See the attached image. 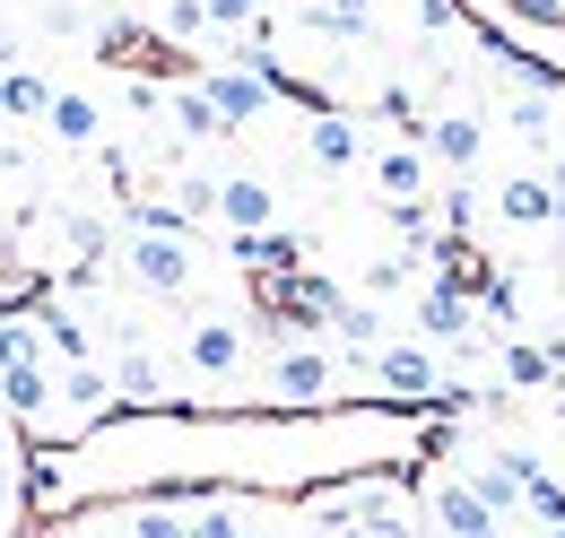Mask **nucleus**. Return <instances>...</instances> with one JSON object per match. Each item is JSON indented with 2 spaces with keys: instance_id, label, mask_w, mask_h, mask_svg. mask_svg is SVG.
<instances>
[{
  "instance_id": "1",
  "label": "nucleus",
  "mask_w": 565,
  "mask_h": 538,
  "mask_svg": "<svg viewBox=\"0 0 565 538\" xmlns=\"http://www.w3.org/2000/svg\"><path fill=\"white\" fill-rule=\"evenodd\" d=\"M105 408H114V383H105L96 365H71V374L53 383V408H44V426H53V434H78V426H96Z\"/></svg>"
},
{
  "instance_id": "2",
  "label": "nucleus",
  "mask_w": 565,
  "mask_h": 538,
  "mask_svg": "<svg viewBox=\"0 0 565 538\" xmlns=\"http://www.w3.org/2000/svg\"><path fill=\"white\" fill-rule=\"evenodd\" d=\"M531 477H540V461H531V452H488V461L461 477V486H470L495 521H504V513H522V486H531Z\"/></svg>"
},
{
  "instance_id": "3",
  "label": "nucleus",
  "mask_w": 565,
  "mask_h": 538,
  "mask_svg": "<svg viewBox=\"0 0 565 538\" xmlns=\"http://www.w3.org/2000/svg\"><path fill=\"white\" fill-rule=\"evenodd\" d=\"M201 96L217 105V122H226V131H244V122H262V114H270V96H279V87H270V78H253V69H210V78H201Z\"/></svg>"
},
{
  "instance_id": "4",
  "label": "nucleus",
  "mask_w": 565,
  "mask_h": 538,
  "mask_svg": "<svg viewBox=\"0 0 565 538\" xmlns=\"http://www.w3.org/2000/svg\"><path fill=\"white\" fill-rule=\"evenodd\" d=\"M131 278L157 287V295H183V287H192V252H183V235H131Z\"/></svg>"
},
{
  "instance_id": "5",
  "label": "nucleus",
  "mask_w": 565,
  "mask_h": 538,
  "mask_svg": "<svg viewBox=\"0 0 565 538\" xmlns=\"http://www.w3.org/2000/svg\"><path fill=\"white\" fill-rule=\"evenodd\" d=\"M217 217H226L235 235H262V226L279 217V192H270L262 174H217Z\"/></svg>"
},
{
  "instance_id": "6",
  "label": "nucleus",
  "mask_w": 565,
  "mask_h": 538,
  "mask_svg": "<svg viewBox=\"0 0 565 538\" xmlns=\"http://www.w3.org/2000/svg\"><path fill=\"white\" fill-rule=\"evenodd\" d=\"M374 383H383L392 400H435V391H444L426 347H374Z\"/></svg>"
},
{
  "instance_id": "7",
  "label": "nucleus",
  "mask_w": 565,
  "mask_h": 538,
  "mask_svg": "<svg viewBox=\"0 0 565 538\" xmlns=\"http://www.w3.org/2000/svg\"><path fill=\"white\" fill-rule=\"evenodd\" d=\"M426 513H435V530H444V538H504V521H495L461 477H452V486H435V504H426Z\"/></svg>"
},
{
  "instance_id": "8",
  "label": "nucleus",
  "mask_w": 565,
  "mask_h": 538,
  "mask_svg": "<svg viewBox=\"0 0 565 538\" xmlns=\"http://www.w3.org/2000/svg\"><path fill=\"white\" fill-rule=\"evenodd\" d=\"M0 408L44 426V408H53V365H44V356H18V365H0Z\"/></svg>"
},
{
  "instance_id": "9",
  "label": "nucleus",
  "mask_w": 565,
  "mask_h": 538,
  "mask_svg": "<svg viewBox=\"0 0 565 538\" xmlns=\"http://www.w3.org/2000/svg\"><path fill=\"white\" fill-rule=\"evenodd\" d=\"M479 148H488L479 114H435V122H426V157H435V165H452V174H470V165H479Z\"/></svg>"
},
{
  "instance_id": "10",
  "label": "nucleus",
  "mask_w": 565,
  "mask_h": 538,
  "mask_svg": "<svg viewBox=\"0 0 565 538\" xmlns=\"http://www.w3.org/2000/svg\"><path fill=\"white\" fill-rule=\"evenodd\" d=\"M226 252H235V269H262V278H287V269H305V235H279V226H262V235H235Z\"/></svg>"
},
{
  "instance_id": "11",
  "label": "nucleus",
  "mask_w": 565,
  "mask_h": 538,
  "mask_svg": "<svg viewBox=\"0 0 565 538\" xmlns=\"http://www.w3.org/2000/svg\"><path fill=\"white\" fill-rule=\"evenodd\" d=\"M270 391H279V400H322V391H331V356H322V347H287L279 365H270Z\"/></svg>"
},
{
  "instance_id": "12",
  "label": "nucleus",
  "mask_w": 565,
  "mask_h": 538,
  "mask_svg": "<svg viewBox=\"0 0 565 538\" xmlns=\"http://www.w3.org/2000/svg\"><path fill=\"white\" fill-rule=\"evenodd\" d=\"M495 217H504V226H557L565 201L548 192V183H540V174H513V183L495 192Z\"/></svg>"
},
{
  "instance_id": "13",
  "label": "nucleus",
  "mask_w": 565,
  "mask_h": 538,
  "mask_svg": "<svg viewBox=\"0 0 565 538\" xmlns=\"http://www.w3.org/2000/svg\"><path fill=\"white\" fill-rule=\"evenodd\" d=\"M44 131L62 139V148H96V139H105V105H96V96H78V87H62V96H53V114H44Z\"/></svg>"
},
{
  "instance_id": "14",
  "label": "nucleus",
  "mask_w": 565,
  "mask_h": 538,
  "mask_svg": "<svg viewBox=\"0 0 565 538\" xmlns=\"http://www.w3.org/2000/svg\"><path fill=\"white\" fill-rule=\"evenodd\" d=\"M418 331L444 338V347H470V295H461V287H426L418 295Z\"/></svg>"
},
{
  "instance_id": "15",
  "label": "nucleus",
  "mask_w": 565,
  "mask_h": 538,
  "mask_svg": "<svg viewBox=\"0 0 565 538\" xmlns=\"http://www.w3.org/2000/svg\"><path fill=\"white\" fill-rule=\"evenodd\" d=\"M356 538H409V495L401 486H356Z\"/></svg>"
},
{
  "instance_id": "16",
  "label": "nucleus",
  "mask_w": 565,
  "mask_h": 538,
  "mask_svg": "<svg viewBox=\"0 0 565 538\" xmlns=\"http://www.w3.org/2000/svg\"><path fill=\"white\" fill-rule=\"evenodd\" d=\"M53 96H62V87H53L44 69H0V114H9V122H44Z\"/></svg>"
},
{
  "instance_id": "17",
  "label": "nucleus",
  "mask_w": 565,
  "mask_h": 538,
  "mask_svg": "<svg viewBox=\"0 0 565 538\" xmlns=\"http://www.w3.org/2000/svg\"><path fill=\"white\" fill-rule=\"evenodd\" d=\"M305 148H313V165H331V174H349L356 157H365V139H356V122H349V114H313Z\"/></svg>"
},
{
  "instance_id": "18",
  "label": "nucleus",
  "mask_w": 565,
  "mask_h": 538,
  "mask_svg": "<svg viewBox=\"0 0 565 538\" xmlns=\"http://www.w3.org/2000/svg\"><path fill=\"white\" fill-rule=\"evenodd\" d=\"M192 365H201V374H235V365H244V331H235L226 313L192 322Z\"/></svg>"
},
{
  "instance_id": "19",
  "label": "nucleus",
  "mask_w": 565,
  "mask_h": 538,
  "mask_svg": "<svg viewBox=\"0 0 565 538\" xmlns=\"http://www.w3.org/2000/svg\"><path fill=\"white\" fill-rule=\"evenodd\" d=\"M374 183H383V201H426L435 183H426V148H383L374 157Z\"/></svg>"
},
{
  "instance_id": "20",
  "label": "nucleus",
  "mask_w": 565,
  "mask_h": 538,
  "mask_svg": "<svg viewBox=\"0 0 565 538\" xmlns=\"http://www.w3.org/2000/svg\"><path fill=\"white\" fill-rule=\"evenodd\" d=\"M166 122H174L183 139H217V131H226V122H217V105L201 96V87H174V96H166Z\"/></svg>"
},
{
  "instance_id": "21",
  "label": "nucleus",
  "mask_w": 565,
  "mask_h": 538,
  "mask_svg": "<svg viewBox=\"0 0 565 538\" xmlns=\"http://www.w3.org/2000/svg\"><path fill=\"white\" fill-rule=\"evenodd\" d=\"M35 322H44V347L62 356V365H87V331H78V313H62V304H35Z\"/></svg>"
},
{
  "instance_id": "22",
  "label": "nucleus",
  "mask_w": 565,
  "mask_h": 538,
  "mask_svg": "<svg viewBox=\"0 0 565 538\" xmlns=\"http://www.w3.org/2000/svg\"><path fill=\"white\" fill-rule=\"evenodd\" d=\"M331 331H340L349 356H374V347H383V313H374V304H340V313H331Z\"/></svg>"
},
{
  "instance_id": "23",
  "label": "nucleus",
  "mask_w": 565,
  "mask_h": 538,
  "mask_svg": "<svg viewBox=\"0 0 565 538\" xmlns=\"http://www.w3.org/2000/svg\"><path fill=\"white\" fill-rule=\"evenodd\" d=\"M504 383H522V391H540V383H557V365H548V347H504Z\"/></svg>"
},
{
  "instance_id": "24",
  "label": "nucleus",
  "mask_w": 565,
  "mask_h": 538,
  "mask_svg": "<svg viewBox=\"0 0 565 538\" xmlns=\"http://www.w3.org/2000/svg\"><path fill=\"white\" fill-rule=\"evenodd\" d=\"M122 538H192V521H183L174 504H140V513L122 521Z\"/></svg>"
},
{
  "instance_id": "25",
  "label": "nucleus",
  "mask_w": 565,
  "mask_h": 538,
  "mask_svg": "<svg viewBox=\"0 0 565 538\" xmlns=\"http://www.w3.org/2000/svg\"><path fill=\"white\" fill-rule=\"evenodd\" d=\"M548 87H531V96H513V139H531V148H548Z\"/></svg>"
},
{
  "instance_id": "26",
  "label": "nucleus",
  "mask_w": 565,
  "mask_h": 538,
  "mask_svg": "<svg viewBox=\"0 0 565 538\" xmlns=\"http://www.w3.org/2000/svg\"><path fill=\"white\" fill-rule=\"evenodd\" d=\"M522 513H531L540 530H565V486L557 477H531V486H522Z\"/></svg>"
},
{
  "instance_id": "27",
  "label": "nucleus",
  "mask_w": 565,
  "mask_h": 538,
  "mask_svg": "<svg viewBox=\"0 0 565 538\" xmlns=\"http://www.w3.org/2000/svg\"><path fill=\"white\" fill-rule=\"evenodd\" d=\"M114 383H122V400H131V408H157V400H166V391H157V365H148L140 347L122 356V374H114Z\"/></svg>"
},
{
  "instance_id": "28",
  "label": "nucleus",
  "mask_w": 565,
  "mask_h": 538,
  "mask_svg": "<svg viewBox=\"0 0 565 538\" xmlns=\"http://www.w3.org/2000/svg\"><path fill=\"white\" fill-rule=\"evenodd\" d=\"M383 217H392V235H409V244H435V208H426V201H383Z\"/></svg>"
},
{
  "instance_id": "29",
  "label": "nucleus",
  "mask_w": 565,
  "mask_h": 538,
  "mask_svg": "<svg viewBox=\"0 0 565 538\" xmlns=\"http://www.w3.org/2000/svg\"><path fill=\"white\" fill-rule=\"evenodd\" d=\"M192 538H244V513H235L226 495H210V504L192 513Z\"/></svg>"
},
{
  "instance_id": "30",
  "label": "nucleus",
  "mask_w": 565,
  "mask_h": 538,
  "mask_svg": "<svg viewBox=\"0 0 565 538\" xmlns=\"http://www.w3.org/2000/svg\"><path fill=\"white\" fill-rule=\"evenodd\" d=\"M157 26H166V35H210V0H166Z\"/></svg>"
},
{
  "instance_id": "31",
  "label": "nucleus",
  "mask_w": 565,
  "mask_h": 538,
  "mask_svg": "<svg viewBox=\"0 0 565 538\" xmlns=\"http://www.w3.org/2000/svg\"><path fill=\"white\" fill-rule=\"evenodd\" d=\"M479 313H488L495 331H504V322L522 313V295H513V278H479Z\"/></svg>"
},
{
  "instance_id": "32",
  "label": "nucleus",
  "mask_w": 565,
  "mask_h": 538,
  "mask_svg": "<svg viewBox=\"0 0 565 538\" xmlns=\"http://www.w3.org/2000/svg\"><path fill=\"white\" fill-rule=\"evenodd\" d=\"M62 495V461H26V504H53Z\"/></svg>"
},
{
  "instance_id": "33",
  "label": "nucleus",
  "mask_w": 565,
  "mask_h": 538,
  "mask_svg": "<svg viewBox=\"0 0 565 538\" xmlns=\"http://www.w3.org/2000/svg\"><path fill=\"white\" fill-rule=\"evenodd\" d=\"M131 44H140V26H131V18H105V26H96V44H87V53H131Z\"/></svg>"
},
{
  "instance_id": "34",
  "label": "nucleus",
  "mask_w": 565,
  "mask_h": 538,
  "mask_svg": "<svg viewBox=\"0 0 565 538\" xmlns=\"http://www.w3.org/2000/svg\"><path fill=\"white\" fill-rule=\"evenodd\" d=\"M262 18V0H210V26H253Z\"/></svg>"
},
{
  "instance_id": "35",
  "label": "nucleus",
  "mask_w": 565,
  "mask_h": 538,
  "mask_svg": "<svg viewBox=\"0 0 565 538\" xmlns=\"http://www.w3.org/2000/svg\"><path fill=\"white\" fill-rule=\"evenodd\" d=\"M365 287H374V295H401V287H409V261H374V269H365Z\"/></svg>"
},
{
  "instance_id": "36",
  "label": "nucleus",
  "mask_w": 565,
  "mask_h": 538,
  "mask_svg": "<svg viewBox=\"0 0 565 538\" xmlns=\"http://www.w3.org/2000/svg\"><path fill=\"white\" fill-rule=\"evenodd\" d=\"M78 26H87V18H78L71 0H53V9H44V35H78Z\"/></svg>"
},
{
  "instance_id": "37",
  "label": "nucleus",
  "mask_w": 565,
  "mask_h": 538,
  "mask_svg": "<svg viewBox=\"0 0 565 538\" xmlns=\"http://www.w3.org/2000/svg\"><path fill=\"white\" fill-rule=\"evenodd\" d=\"M418 26H426V35H444V26H452V0H418Z\"/></svg>"
},
{
  "instance_id": "38",
  "label": "nucleus",
  "mask_w": 565,
  "mask_h": 538,
  "mask_svg": "<svg viewBox=\"0 0 565 538\" xmlns=\"http://www.w3.org/2000/svg\"><path fill=\"white\" fill-rule=\"evenodd\" d=\"M513 9H522V18H540V26H557V18H565V0H513Z\"/></svg>"
},
{
  "instance_id": "39",
  "label": "nucleus",
  "mask_w": 565,
  "mask_h": 538,
  "mask_svg": "<svg viewBox=\"0 0 565 538\" xmlns=\"http://www.w3.org/2000/svg\"><path fill=\"white\" fill-rule=\"evenodd\" d=\"M540 183H548V192H557V201H565V148H557V157H548V174H540Z\"/></svg>"
},
{
  "instance_id": "40",
  "label": "nucleus",
  "mask_w": 565,
  "mask_h": 538,
  "mask_svg": "<svg viewBox=\"0 0 565 538\" xmlns=\"http://www.w3.org/2000/svg\"><path fill=\"white\" fill-rule=\"evenodd\" d=\"M0 69H18V35L9 26H0Z\"/></svg>"
},
{
  "instance_id": "41",
  "label": "nucleus",
  "mask_w": 565,
  "mask_h": 538,
  "mask_svg": "<svg viewBox=\"0 0 565 538\" xmlns=\"http://www.w3.org/2000/svg\"><path fill=\"white\" fill-rule=\"evenodd\" d=\"M78 538H122V530H105V521H87V530H78Z\"/></svg>"
},
{
  "instance_id": "42",
  "label": "nucleus",
  "mask_w": 565,
  "mask_h": 538,
  "mask_svg": "<svg viewBox=\"0 0 565 538\" xmlns=\"http://www.w3.org/2000/svg\"><path fill=\"white\" fill-rule=\"evenodd\" d=\"M0 461H9V408H0Z\"/></svg>"
},
{
  "instance_id": "43",
  "label": "nucleus",
  "mask_w": 565,
  "mask_h": 538,
  "mask_svg": "<svg viewBox=\"0 0 565 538\" xmlns=\"http://www.w3.org/2000/svg\"><path fill=\"white\" fill-rule=\"evenodd\" d=\"M305 538H356V530H305Z\"/></svg>"
},
{
  "instance_id": "44",
  "label": "nucleus",
  "mask_w": 565,
  "mask_h": 538,
  "mask_svg": "<svg viewBox=\"0 0 565 538\" xmlns=\"http://www.w3.org/2000/svg\"><path fill=\"white\" fill-rule=\"evenodd\" d=\"M557 426H565V400H557Z\"/></svg>"
},
{
  "instance_id": "45",
  "label": "nucleus",
  "mask_w": 565,
  "mask_h": 538,
  "mask_svg": "<svg viewBox=\"0 0 565 538\" xmlns=\"http://www.w3.org/2000/svg\"><path fill=\"white\" fill-rule=\"evenodd\" d=\"M244 538H262V530H244Z\"/></svg>"
},
{
  "instance_id": "46",
  "label": "nucleus",
  "mask_w": 565,
  "mask_h": 538,
  "mask_svg": "<svg viewBox=\"0 0 565 538\" xmlns=\"http://www.w3.org/2000/svg\"><path fill=\"white\" fill-rule=\"evenodd\" d=\"M548 538H565V530H548Z\"/></svg>"
}]
</instances>
